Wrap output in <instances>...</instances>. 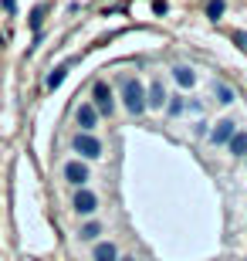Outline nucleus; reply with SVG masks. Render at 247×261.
<instances>
[{
    "instance_id": "f257e3e1",
    "label": "nucleus",
    "mask_w": 247,
    "mask_h": 261,
    "mask_svg": "<svg viewBox=\"0 0 247 261\" xmlns=\"http://www.w3.org/2000/svg\"><path fill=\"white\" fill-rule=\"evenodd\" d=\"M122 102L132 116H142L146 112V88L136 81V78H125L122 81Z\"/></svg>"
},
{
    "instance_id": "f03ea898",
    "label": "nucleus",
    "mask_w": 247,
    "mask_h": 261,
    "mask_svg": "<svg viewBox=\"0 0 247 261\" xmlns=\"http://www.w3.org/2000/svg\"><path fill=\"white\" fill-rule=\"evenodd\" d=\"M91 105L98 109V116H112V112H115V92H112L108 81H95V88H91Z\"/></svg>"
},
{
    "instance_id": "7ed1b4c3",
    "label": "nucleus",
    "mask_w": 247,
    "mask_h": 261,
    "mask_svg": "<svg viewBox=\"0 0 247 261\" xmlns=\"http://www.w3.org/2000/svg\"><path fill=\"white\" fill-rule=\"evenodd\" d=\"M71 146H75V153H82L85 160H98V156H102V142H98L91 132H78V136L71 139Z\"/></svg>"
},
{
    "instance_id": "20e7f679",
    "label": "nucleus",
    "mask_w": 247,
    "mask_h": 261,
    "mask_svg": "<svg viewBox=\"0 0 247 261\" xmlns=\"http://www.w3.org/2000/svg\"><path fill=\"white\" fill-rule=\"evenodd\" d=\"M71 207H75L78 217H91V214L98 210V197L91 194L88 187H78V194H75V200H71Z\"/></svg>"
},
{
    "instance_id": "39448f33",
    "label": "nucleus",
    "mask_w": 247,
    "mask_h": 261,
    "mask_svg": "<svg viewBox=\"0 0 247 261\" xmlns=\"http://www.w3.org/2000/svg\"><path fill=\"white\" fill-rule=\"evenodd\" d=\"M75 119H78V132H91L98 126V109H95L91 102H82V105L75 109Z\"/></svg>"
},
{
    "instance_id": "423d86ee",
    "label": "nucleus",
    "mask_w": 247,
    "mask_h": 261,
    "mask_svg": "<svg viewBox=\"0 0 247 261\" xmlns=\"http://www.w3.org/2000/svg\"><path fill=\"white\" fill-rule=\"evenodd\" d=\"M88 177H91V173H88V166H85L82 160H68V163H65V180H68L71 187H85Z\"/></svg>"
},
{
    "instance_id": "0eeeda50",
    "label": "nucleus",
    "mask_w": 247,
    "mask_h": 261,
    "mask_svg": "<svg viewBox=\"0 0 247 261\" xmlns=\"http://www.w3.org/2000/svg\"><path fill=\"white\" fill-rule=\"evenodd\" d=\"M234 132H237V126H234L230 119H220V122L210 129V142H213V146H227V142L234 139Z\"/></svg>"
},
{
    "instance_id": "6e6552de",
    "label": "nucleus",
    "mask_w": 247,
    "mask_h": 261,
    "mask_svg": "<svg viewBox=\"0 0 247 261\" xmlns=\"http://www.w3.org/2000/svg\"><path fill=\"white\" fill-rule=\"evenodd\" d=\"M91 261H119V248H115V241H95V248H91Z\"/></svg>"
},
{
    "instance_id": "1a4fd4ad",
    "label": "nucleus",
    "mask_w": 247,
    "mask_h": 261,
    "mask_svg": "<svg viewBox=\"0 0 247 261\" xmlns=\"http://www.w3.org/2000/svg\"><path fill=\"white\" fill-rule=\"evenodd\" d=\"M166 102H169V95H166L163 81H153L149 92H146V109H163Z\"/></svg>"
},
{
    "instance_id": "9d476101",
    "label": "nucleus",
    "mask_w": 247,
    "mask_h": 261,
    "mask_svg": "<svg viewBox=\"0 0 247 261\" xmlns=\"http://www.w3.org/2000/svg\"><path fill=\"white\" fill-rule=\"evenodd\" d=\"M173 78H176V85H179V88H193V85H196V71H193V68H186V65H176V68H173Z\"/></svg>"
},
{
    "instance_id": "9b49d317",
    "label": "nucleus",
    "mask_w": 247,
    "mask_h": 261,
    "mask_svg": "<svg viewBox=\"0 0 247 261\" xmlns=\"http://www.w3.org/2000/svg\"><path fill=\"white\" fill-rule=\"evenodd\" d=\"M48 10H51V7H48V3H37V7H34V10H31V17H27V27H31V31H34V34H37V31H41V24H44V17H48Z\"/></svg>"
},
{
    "instance_id": "f8f14e48",
    "label": "nucleus",
    "mask_w": 247,
    "mask_h": 261,
    "mask_svg": "<svg viewBox=\"0 0 247 261\" xmlns=\"http://www.w3.org/2000/svg\"><path fill=\"white\" fill-rule=\"evenodd\" d=\"M213 99H217L220 105H234L237 95H234V88H230L227 81H217V85H213Z\"/></svg>"
},
{
    "instance_id": "ddd939ff",
    "label": "nucleus",
    "mask_w": 247,
    "mask_h": 261,
    "mask_svg": "<svg viewBox=\"0 0 247 261\" xmlns=\"http://www.w3.org/2000/svg\"><path fill=\"white\" fill-rule=\"evenodd\" d=\"M98 234H102V224L98 221H88V224H82V231H78V238L82 241H91V244L98 241Z\"/></svg>"
},
{
    "instance_id": "4468645a",
    "label": "nucleus",
    "mask_w": 247,
    "mask_h": 261,
    "mask_svg": "<svg viewBox=\"0 0 247 261\" xmlns=\"http://www.w3.org/2000/svg\"><path fill=\"white\" fill-rule=\"evenodd\" d=\"M234 156H247V132H234V139L227 142Z\"/></svg>"
},
{
    "instance_id": "2eb2a0df",
    "label": "nucleus",
    "mask_w": 247,
    "mask_h": 261,
    "mask_svg": "<svg viewBox=\"0 0 247 261\" xmlns=\"http://www.w3.org/2000/svg\"><path fill=\"white\" fill-rule=\"evenodd\" d=\"M65 75H68V65H58L54 71H51V75H48V88L54 92V88H58V85L65 81Z\"/></svg>"
},
{
    "instance_id": "dca6fc26",
    "label": "nucleus",
    "mask_w": 247,
    "mask_h": 261,
    "mask_svg": "<svg viewBox=\"0 0 247 261\" xmlns=\"http://www.w3.org/2000/svg\"><path fill=\"white\" fill-rule=\"evenodd\" d=\"M224 10H227V3H224V0H210V3H207V17H210V20H220V17H224Z\"/></svg>"
},
{
    "instance_id": "f3484780",
    "label": "nucleus",
    "mask_w": 247,
    "mask_h": 261,
    "mask_svg": "<svg viewBox=\"0 0 247 261\" xmlns=\"http://www.w3.org/2000/svg\"><path fill=\"white\" fill-rule=\"evenodd\" d=\"M166 109H169V116H179V112H183V99H169Z\"/></svg>"
},
{
    "instance_id": "a211bd4d",
    "label": "nucleus",
    "mask_w": 247,
    "mask_h": 261,
    "mask_svg": "<svg viewBox=\"0 0 247 261\" xmlns=\"http://www.w3.org/2000/svg\"><path fill=\"white\" fill-rule=\"evenodd\" d=\"M3 10H7V14H14V10H17V0H3Z\"/></svg>"
},
{
    "instance_id": "6ab92c4d",
    "label": "nucleus",
    "mask_w": 247,
    "mask_h": 261,
    "mask_svg": "<svg viewBox=\"0 0 247 261\" xmlns=\"http://www.w3.org/2000/svg\"><path fill=\"white\" fill-rule=\"evenodd\" d=\"M234 41H237V44H241V48H244V51H247V34H244V31H241V34H237Z\"/></svg>"
},
{
    "instance_id": "aec40b11",
    "label": "nucleus",
    "mask_w": 247,
    "mask_h": 261,
    "mask_svg": "<svg viewBox=\"0 0 247 261\" xmlns=\"http://www.w3.org/2000/svg\"><path fill=\"white\" fill-rule=\"evenodd\" d=\"M119 261H136V258L132 255H119Z\"/></svg>"
}]
</instances>
